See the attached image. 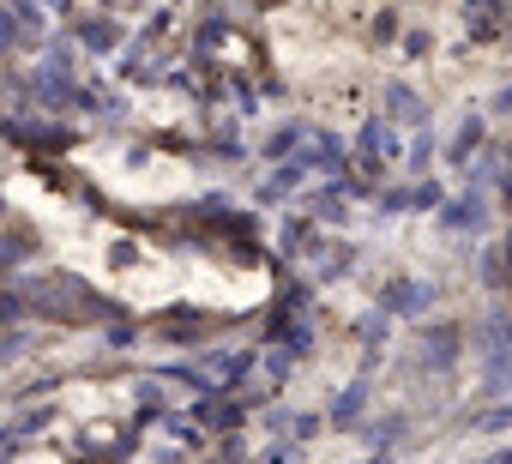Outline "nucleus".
<instances>
[{"label": "nucleus", "instance_id": "f257e3e1", "mask_svg": "<svg viewBox=\"0 0 512 464\" xmlns=\"http://www.w3.org/2000/svg\"><path fill=\"white\" fill-rule=\"evenodd\" d=\"M7 37H13V25H7V13H0V49H7Z\"/></svg>", "mask_w": 512, "mask_h": 464}]
</instances>
